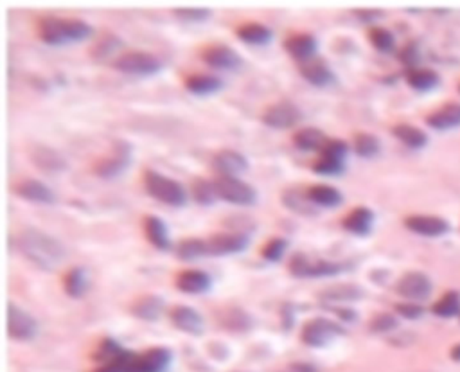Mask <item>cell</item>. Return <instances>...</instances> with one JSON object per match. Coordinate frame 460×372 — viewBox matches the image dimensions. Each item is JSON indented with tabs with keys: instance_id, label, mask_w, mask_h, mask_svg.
<instances>
[{
	"instance_id": "38",
	"label": "cell",
	"mask_w": 460,
	"mask_h": 372,
	"mask_svg": "<svg viewBox=\"0 0 460 372\" xmlns=\"http://www.w3.org/2000/svg\"><path fill=\"white\" fill-rule=\"evenodd\" d=\"M192 198L200 205H212L216 200V189H214V182H209L205 178H197L191 185Z\"/></svg>"
},
{
	"instance_id": "49",
	"label": "cell",
	"mask_w": 460,
	"mask_h": 372,
	"mask_svg": "<svg viewBox=\"0 0 460 372\" xmlns=\"http://www.w3.org/2000/svg\"><path fill=\"white\" fill-rule=\"evenodd\" d=\"M290 372H318V371H316L315 365H309V364H293L292 367H290Z\"/></svg>"
},
{
	"instance_id": "50",
	"label": "cell",
	"mask_w": 460,
	"mask_h": 372,
	"mask_svg": "<svg viewBox=\"0 0 460 372\" xmlns=\"http://www.w3.org/2000/svg\"><path fill=\"white\" fill-rule=\"evenodd\" d=\"M94 372H123L119 367H116V365H103V367L96 368Z\"/></svg>"
},
{
	"instance_id": "20",
	"label": "cell",
	"mask_w": 460,
	"mask_h": 372,
	"mask_svg": "<svg viewBox=\"0 0 460 372\" xmlns=\"http://www.w3.org/2000/svg\"><path fill=\"white\" fill-rule=\"evenodd\" d=\"M218 322L228 333H249L254 328V318L250 313L237 306H228L218 311Z\"/></svg>"
},
{
	"instance_id": "41",
	"label": "cell",
	"mask_w": 460,
	"mask_h": 372,
	"mask_svg": "<svg viewBox=\"0 0 460 372\" xmlns=\"http://www.w3.org/2000/svg\"><path fill=\"white\" fill-rule=\"evenodd\" d=\"M173 15L184 24H200L211 16V9L207 8H176L173 9Z\"/></svg>"
},
{
	"instance_id": "9",
	"label": "cell",
	"mask_w": 460,
	"mask_h": 372,
	"mask_svg": "<svg viewBox=\"0 0 460 372\" xmlns=\"http://www.w3.org/2000/svg\"><path fill=\"white\" fill-rule=\"evenodd\" d=\"M8 333L11 338L18 342H31L38 335L37 318L16 306L15 302L8 304Z\"/></svg>"
},
{
	"instance_id": "32",
	"label": "cell",
	"mask_w": 460,
	"mask_h": 372,
	"mask_svg": "<svg viewBox=\"0 0 460 372\" xmlns=\"http://www.w3.org/2000/svg\"><path fill=\"white\" fill-rule=\"evenodd\" d=\"M328 142L324 132L316 128H300L293 133V144L302 151H316L322 149Z\"/></svg>"
},
{
	"instance_id": "29",
	"label": "cell",
	"mask_w": 460,
	"mask_h": 372,
	"mask_svg": "<svg viewBox=\"0 0 460 372\" xmlns=\"http://www.w3.org/2000/svg\"><path fill=\"white\" fill-rule=\"evenodd\" d=\"M185 88L194 96H211L220 92L223 88V81L211 74H192L185 80Z\"/></svg>"
},
{
	"instance_id": "24",
	"label": "cell",
	"mask_w": 460,
	"mask_h": 372,
	"mask_svg": "<svg viewBox=\"0 0 460 372\" xmlns=\"http://www.w3.org/2000/svg\"><path fill=\"white\" fill-rule=\"evenodd\" d=\"M300 74L315 87H328L336 81L335 73L324 60H311L300 65Z\"/></svg>"
},
{
	"instance_id": "26",
	"label": "cell",
	"mask_w": 460,
	"mask_h": 372,
	"mask_svg": "<svg viewBox=\"0 0 460 372\" xmlns=\"http://www.w3.org/2000/svg\"><path fill=\"white\" fill-rule=\"evenodd\" d=\"M404 225L421 236H440L448 230V223L437 216H410L404 220Z\"/></svg>"
},
{
	"instance_id": "7",
	"label": "cell",
	"mask_w": 460,
	"mask_h": 372,
	"mask_svg": "<svg viewBox=\"0 0 460 372\" xmlns=\"http://www.w3.org/2000/svg\"><path fill=\"white\" fill-rule=\"evenodd\" d=\"M347 268V264L336 263V261L309 259L306 254H295L290 259V273L299 279L306 277H335Z\"/></svg>"
},
{
	"instance_id": "14",
	"label": "cell",
	"mask_w": 460,
	"mask_h": 372,
	"mask_svg": "<svg viewBox=\"0 0 460 372\" xmlns=\"http://www.w3.org/2000/svg\"><path fill=\"white\" fill-rule=\"evenodd\" d=\"M29 159L40 171L44 173H61L67 169V161L60 151H56L54 148H49L44 144H35L29 149Z\"/></svg>"
},
{
	"instance_id": "3",
	"label": "cell",
	"mask_w": 460,
	"mask_h": 372,
	"mask_svg": "<svg viewBox=\"0 0 460 372\" xmlns=\"http://www.w3.org/2000/svg\"><path fill=\"white\" fill-rule=\"evenodd\" d=\"M173 361V352L166 347H153L146 352L123 351L113 364L123 372H166Z\"/></svg>"
},
{
	"instance_id": "5",
	"label": "cell",
	"mask_w": 460,
	"mask_h": 372,
	"mask_svg": "<svg viewBox=\"0 0 460 372\" xmlns=\"http://www.w3.org/2000/svg\"><path fill=\"white\" fill-rule=\"evenodd\" d=\"M113 67L123 74L135 78H148L155 76L162 70V61L156 56H153L151 52L144 51H130L120 54L116 61Z\"/></svg>"
},
{
	"instance_id": "27",
	"label": "cell",
	"mask_w": 460,
	"mask_h": 372,
	"mask_svg": "<svg viewBox=\"0 0 460 372\" xmlns=\"http://www.w3.org/2000/svg\"><path fill=\"white\" fill-rule=\"evenodd\" d=\"M144 232L149 243L162 252H168L171 248V241H169L168 227H166L164 220L158 216H146L144 220Z\"/></svg>"
},
{
	"instance_id": "39",
	"label": "cell",
	"mask_w": 460,
	"mask_h": 372,
	"mask_svg": "<svg viewBox=\"0 0 460 372\" xmlns=\"http://www.w3.org/2000/svg\"><path fill=\"white\" fill-rule=\"evenodd\" d=\"M354 151L360 156H365V159L378 155L380 153V140L371 133H358L354 137Z\"/></svg>"
},
{
	"instance_id": "10",
	"label": "cell",
	"mask_w": 460,
	"mask_h": 372,
	"mask_svg": "<svg viewBox=\"0 0 460 372\" xmlns=\"http://www.w3.org/2000/svg\"><path fill=\"white\" fill-rule=\"evenodd\" d=\"M132 162V146L126 144L125 140H117L113 144V153L110 156L103 159L94 166V173L101 178H116V176L123 175L126 168Z\"/></svg>"
},
{
	"instance_id": "45",
	"label": "cell",
	"mask_w": 460,
	"mask_h": 372,
	"mask_svg": "<svg viewBox=\"0 0 460 372\" xmlns=\"http://www.w3.org/2000/svg\"><path fill=\"white\" fill-rule=\"evenodd\" d=\"M397 328V318L390 313H380V315L373 316L368 322V329L373 333H387Z\"/></svg>"
},
{
	"instance_id": "42",
	"label": "cell",
	"mask_w": 460,
	"mask_h": 372,
	"mask_svg": "<svg viewBox=\"0 0 460 372\" xmlns=\"http://www.w3.org/2000/svg\"><path fill=\"white\" fill-rule=\"evenodd\" d=\"M286 248H288V240H285V237H272L263 247L261 256H263V259L270 261V263H277V261H280V257L285 256Z\"/></svg>"
},
{
	"instance_id": "44",
	"label": "cell",
	"mask_w": 460,
	"mask_h": 372,
	"mask_svg": "<svg viewBox=\"0 0 460 372\" xmlns=\"http://www.w3.org/2000/svg\"><path fill=\"white\" fill-rule=\"evenodd\" d=\"M368 38H371V44L381 52H390L394 49V37L392 32L387 31L383 27H373L368 31Z\"/></svg>"
},
{
	"instance_id": "33",
	"label": "cell",
	"mask_w": 460,
	"mask_h": 372,
	"mask_svg": "<svg viewBox=\"0 0 460 372\" xmlns=\"http://www.w3.org/2000/svg\"><path fill=\"white\" fill-rule=\"evenodd\" d=\"M428 124L433 128H453L460 124V104L459 103H449L445 104L442 108L435 110L433 113L428 116Z\"/></svg>"
},
{
	"instance_id": "11",
	"label": "cell",
	"mask_w": 460,
	"mask_h": 372,
	"mask_svg": "<svg viewBox=\"0 0 460 372\" xmlns=\"http://www.w3.org/2000/svg\"><path fill=\"white\" fill-rule=\"evenodd\" d=\"M300 117H302V113H300L297 104H293L292 101H279V103L272 104V106L264 110L263 123L270 128L285 130L295 126Z\"/></svg>"
},
{
	"instance_id": "47",
	"label": "cell",
	"mask_w": 460,
	"mask_h": 372,
	"mask_svg": "<svg viewBox=\"0 0 460 372\" xmlns=\"http://www.w3.org/2000/svg\"><path fill=\"white\" fill-rule=\"evenodd\" d=\"M396 311L404 318H419L423 315V308L417 306L416 302H403V304L396 306Z\"/></svg>"
},
{
	"instance_id": "40",
	"label": "cell",
	"mask_w": 460,
	"mask_h": 372,
	"mask_svg": "<svg viewBox=\"0 0 460 372\" xmlns=\"http://www.w3.org/2000/svg\"><path fill=\"white\" fill-rule=\"evenodd\" d=\"M460 311V297L456 292H448L433 304V313L439 316H453Z\"/></svg>"
},
{
	"instance_id": "16",
	"label": "cell",
	"mask_w": 460,
	"mask_h": 372,
	"mask_svg": "<svg viewBox=\"0 0 460 372\" xmlns=\"http://www.w3.org/2000/svg\"><path fill=\"white\" fill-rule=\"evenodd\" d=\"M169 318L176 329L187 333L192 336L204 335V316L191 306H175L169 313Z\"/></svg>"
},
{
	"instance_id": "6",
	"label": "cell",
	"mask_w": 460,
	"mask_h": 372,
	"mask_svg": "<svg viewBox=\"0 0 460 372\" xmlns=\"http://www.w3.org/2000/svg\"><path fill=\"white\" fill-rule=\"evenodd\" d=\"M345 329L340 324L324 318V316H315L311 321L306 322L300 331V340L304 342L308 347H328L331 342H335L338 336H342Z\"/></svg>"
},
{
	"instance_id": "31",
	"label": "cell",
	"mask_w": 460,
	"mask_h": 372,
	"mask_svg": "<svg viewBox=\"0 0 460 372\" xmlns=\"http://www.w3.org/2000/svg\"><path fill=\"white\" fill-rule=\"evenodd\" d=\"M63 290L68 297L80 299L88 290V272L83 266H74L63 277Z\"/></svg>"
},
{
	"instance_id": "1",
	"label": "cell",
	"mask_w": 460,
	"mask_h": 372,
	"mask_svg": "<svg viewBox=\"0 0 460 372\" xmlns=\"http://www.w3.org/2000/svg\"><path fill=\"white\" fill-rule=\"evenodd\" d=\"M16 248L29 263L44 272H52L58 268L67 257V250L61 241L37 227L24 228L16 236Z\"/></svg>"
},
{
	"instance_id": "34",
	"label": "cell",
	"mask_w": 460,
	"mask_h": 372,
	"mask_svg": "<svg viewBox=\"0 0 460 372\" xmlns=\"http://www.w3.org/2000/svg\"><path fill=\"white\" fill-rule=\"evenodd\" d=\"M308 197L315 205H321L325 209H335L344 202L342 192L332 185H311L308 189Z\"/></svg>"
},
{
	"instance_id": "25",
	"label": "cell",
	"mask_w": 460,
	"mask_h": 372,
	"mask_svg": "<svg viewBox=\"0 0 460 372\" xmlns=\"http://www.w3.org/2000/svg\"><path fill=\"white\" fill-rule=\"evenodd\" d=\"M282 205L288 207L290 211L297 212L300 216H315L316 205L313 204L311 198L308 197V191H300L297 187H290L282 192Z\"/></svg>"
},
{
	"instance_id": "12",
	"label": "cell",
	"mask_w": 460,
	"mask_h": 372,
	"mask_svg": "<svg viewBox=\"0 0 460 372\" xmlns=\"http://www.w3.org/2000/svg\"><path fill=\"white\" fill-rule=\"evenodd\" d=\"M249 236L243 232H221L207 240L209 256H230L244 252L249 248Z\"/></svg>"
},
{
	"instance_id": "19",
	"label": "cell",
	"mask_w": 460,
	"mask_h": 372,
	"mask_svg": "<svg viewBox=\"0 0 460 372\" xmlns=\"http://www.w3.org/2000/svg\"><path fill=\"white\" fill-rule=\"evenodd\" d=\"M15 192L20 198L27 202H35V204H54L56 202V194L52 192L51 187L44 184L40 180H35V178H25V180H20L15 185Z\"/></svg>"
},
{
	"instance_id": "15",
	"label": "cell",
	"mask_w": 460,
	"mask_h": 372,
	"mask_svg": "<svg viewBox=\"0 0 460 372\" xmlns=\"http://www.w3.org/2000/svg\"><path fill=\"white\" fill-rule=\"evenodd\" d=\"M397 293L409 300H423L432 292V280L421 272H409L404 273L396 286Z\"/></svg>"
},
{
	"instance_id": "48",
	"label": "cell",
	"mask_w": 460,
	"mask_h": 372,
	"mask_svg": "<svg viewBox=\"0 0 460 372\" xmlns=\"http://www.w3.org/2000/svg\"><path fill=\"white\" fill-rule=\"evenodd\" d=\"M329 309H332V311L336 313V315L340 316V318H344L345 322H351L356 318V313L352 311V309H347V308H338V306H329Z\"/></svg>"
},
{
	"instance_id": "4",
	"label": "cell",
	"mask_w": 460,
	"mask_h": 372,
	"mask_svg": "<svg viewBox=\"0 0 460 372\" xmlns=\"http://www.w3.org/2000/svg\"><path fill=\"white\" fill-rule=\"evenodd\" d=\"M144 187L149 197L169 207H184L187 205V192L180 182L173 180L169 176L148 169L144 173Z\"/></svg>"
},
{
	"instance_id": "37",
	"label": "cell",
	"mask_w": 460,
	"mask_h": 372,
	"mask_svg": "<svg viewBox=\"0 0 460 372\" xmlns=\"http://www.w3.org/2000/svg\"><path fill=\"white\" fill-rule=\"evenodd\" d=\"M410 87L416 90H430L439 83V76L430 68H412L406 76Z\"/></svg>"
},
{
	"instance_id": "35",
	"label": "cell",
	"mask_w": 460,
	"mask_h": 372,
	"mask_svg": "<svg viewBox=\"0 0 460 372\" xmlns=\"http://www.w3.org/2000/svg\"><path fill=\"white\" fill-rule=\"evenodd\" d=\"M175 254L176 257L182 261H197L200 259V257H207V240H200V237L182 240L180 243L175 247Z\"/></svg>"
},
{
	"instance_id": "22",
	"label": "cell",
	"mask_w": 460,
	"mask_h": 372,
	"mask_svg": "<svg viewBox=\"0 0 460 372\" xmlns=\"http://www.w3.org/2000/svg\"><path fill=\"white\" fill-rule=\"evenodd\" d=\"M166 302L161 295H142L135 300L130 308L133 316L146 322L158 321L164 313Z\"/></svg>"
},
{
	"instance_id": "13",
	"label": "cell",
	"mask_w": 460,
	"mask_h": 372,
	"mask_svg": "<svg viewBox=\"0 0 460 372\" xmlns=\"http://www.w3.org/2000/svg\"><path fill=\"white\" fill-rule=\"evenodd\" d=\"M201 60L212 68H220V70H236L243 65V60L237 54V51H234L228 45H209L207 49H204L201 52Z\"/></svg>"
},
{
	"instance_id": "2",
	"label": "cell",
	"mask_w": 460,
	"mask_h": 372,
	"mask_svg": "<svg viewBox=\"0 0 460 372\" xmlns=\"http://www.w3.org/2000/svg\"><path fill=\"white\" fill-rule=\"evenodd\" d=\"M38 35L47 45H67L87 40L92 35V25L81 18L45 16L38 22Z\"/></svg>"
},
{
	"instance_id": "43",
	"label": "cell",
	"mask_w": 460,
	"mask_h": 372,
	"mask_svg": "<svg viewBox=\"0 0 460 372\" xmlns=\"http://www.w3.org/2000/svg\"><path fill=\"white\" fill-rule=\"evenodd\" d=\"M347 151H349V146L345 144L344 140L328 139L325 146L321 149V153H322L321 156H324V159H331V161L342 162V164H344L345 156H347Z\"/></svg>"
},
{
	"instance_id": "30",
	"label": "cell",
	"mask_w": 460,
	"mask_h": 372,
	"mask_svg": "<svg viewBox=\"0 0 460 372\" xmlns=\"http://www.w3.org/2000/svg\"><path fill=\"white\" fill-rule=\"evenodd\" d=\"M236 35L240 40L250 45H266L273 38L272 29L263 24H257V22H249V24L240 25L236 29Z\"/></svg>"
},
{
	"instance_id": "23",
	"label": "cell",
	"mask_w": 460,
	"mask_h": 372,
	"mask_svg": "<svg viewBox=\"0 0 460 372\" xmlns=\"http://www.w3.org/2000/svg\"><path fill=\"white\" fill-rule=\"evenodd\" d=\"M374 223V212L368 207H356L349 212L344 218L342 225L347 232L354 234V236H367L373 230Z\"/></svg>"
},
{
	"instance_id": "17",
	"label": "cell",
	"mask_w": 460,
	"mask_h": 372,
	"mask_svg": "<svg viewBox=\"0 0 460 372\" xmlns=\"http://www.w3.org/2000/svg\"><path fill=\"white\" fill-rule=\"evenodd\" d=\"M285 49L293 60L306 63V61H311L316 51H318V42L309 32H300V35H293V37L286 38Z\"/></svg>"
},
{
	"instance_id": "21",
	"label": "cell",
	"mask_w": 460,
	"mask_h": 372,
	"mask_svg": "<svg viewBox=\"0 0 460 372\" xmlns=\"http://www.w3.org/2000/svg\"><path fill=\"white\" fill-rule=\"evenodd\" d=\"M212 166L221 176H237L249 169V161L236 149H221L214 155Z\"/></svg>"
},
{
	"instance_id": "51",
	"label": "cell",
	"mask_w": 460,
	"mask_h": 372,
	"mask_svg": "<svg viewBox=\"0 0 460 372\" xmlns=\"http://www.w3.org/2000/svg\"><path fill=\"white\" fill-rule=\"evenodd\" d=\"M453 358H455V360H460V345H456L455 349H453Z\"/></svg>"
},
{
	"instance_id": "46",
	"label": "cell",
	"mask_w": 460,
	"mask_h": 372,
	"mask_svg": "<svg viewBox=\"0 0 460 372\" xmlns=\"http://www.w3.org/2000/svg\"><path fill=\"white\" fill-rule=\"evenodd\" d=\"M313 171H315L316 175H322V176H338L344 173V164L321 156V161L313 164Z\"/></svg>"
},
{
	"instance_id": "28",
	"label": "cell",
	"mask_w": 460,
	"mask_h": 372,
	"mask_svg": "<svg viewBox=\"0 0 460 372\" xmlns=\"http://www.w3.org/2000/svg\"><path fill=\"white\" fill-rule=\"evenodd\" d=\"M363 292L354 285H332L318 292V299L328 304H338V302H352L360 300Z\"/></svg>"
},
{
	"instance_id": "36",
	"label": "cell",
	"mask_w": 460,
	"mask_h": 372,
	"mask_svg": "<svg viewBox=\"0 0 460 372\" xmlns=\"http://www.w3.org/2000/svg\"><path fill=\"white\" fill-rule=\"evenodd\" d=\"M392 133L401 140V142H403V144L416 149L423 148V146L426 144V140H428L426 133H424L423 130L412 126V124H397V126H394Z\"/></svg>"
},
{
	"instance_id": "8",
	"label": "cell",
	"mask_w": 460,
	"mask_h": 372,
	"mask_svg": "<svg viewBox=\"0 0 460 372\" xmlns=\"http://www.w3.org/2000/svg\"><path fill=\"white\" fill-rule=\"evenodd\" d=\"M214 189H216L218 198L228 204L249 207L257 202L256 189L236 176H220L218 180H214Z\"/></svg>"
},
{
	"instance_id": "18",
	"label": "cell",
	"mask_w": 460,
	"mask_h": 372,
	"mask_svg": "<svg viewBox=\"0 0 460 372\" xmlns=\"http://www.w3.org/2000/svg\"><path fill=\"white\" fill-rule=\"evenodd\" d=\"M176 288L189 295H201L212 288V279L204 270H184L176 275Z\"/></svg>"
}]
</instances>
